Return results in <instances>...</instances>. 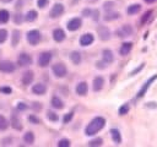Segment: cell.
Listing matches in <instances>:
<instances>
[{"mask_svg": "<svg viewBox=\"0 0 157 147\" xmlns=\"http://www.w3.org/2000/svg\"><path fill=\"white\" fill-rule=\"evenodd\" d=\"M147 107H152V108H157V105H156V103H155V102H152V103H147Z\"/></svg>", "mask_w": 157, "mask_h": 147, "instance_id": "cell-48", "label": "cell"}, {"mask_svg": "<svg viewBox=\"0 0 157 147\" xmlns=\"http://www.w3.org/2000/svg\"><path fill=\"white\" fill-rule=\"evenodd\" d=\"M81 26H82V20H81L80 17H74V18H71V20L67 22V24H66L67 29L71 31V32L80 29Z\"/></svg>", "mask_w": 157, "mask_h": 147, "instance_id": "cell-8", "label": "cell"}, {"mask_svg": "<svg viewBox=\"0 0 157 147\" xmlns=\"http://www.w3.org/2000/svg\"><path fill=\"white\" fill-rule=\"evenodd\" d=\"M87 92H88V86H87V83H86L85 81L78 82L77 86H76V93H77L78 96H86Z\"/></svg>", "mask_w": 157, "mask_h": 147, "instance_id": "cell-19", "label": "cell"}, {"mask_svg": "<svg viewBox=\"0 0 157 147\" xmlns=\"http://www.w3.org/2000/svg\"><path fill=\"white\" fill-rule=\"evenodd\" d=\"M32 92L34 94H37V96H42V94H44L47 92V86L44 83H40V82L39 83H36L32 87Z\"/></svg>", "mask_w": 157, "mask_h": 147, "instance_id": "cell-16", "label": "cell"}, {"mask_svg": "<svg viewBox=\"0 0 157 147\" xmlns=\"http://www.w3.org/2000/svg\"><path fill=\"white\" fill-rule=\"evenodd\" d=\"M47 118H48L50 121H53V123L58 121V119H59L58 114H56L55 111H52V110H48V111H47Z\"/></svg>", "mask_w": 157, "mask_h": 147, "instance_id": "cell-32", "label": "cell"}, {"mask_svg": "<svg viewBox=\"0 0 157 147\" xmlns=\"http://www.w3.org/2000/svg\"><path fill=\"white\" fill-rule=\"evenodd\" d=\"M28 120H29L32 124H39V123H40V120H39V119H38L36 115H33V114L28 116Z\"/></svg>", "mask_w": 157, "mask_h": 147, "instance_id": "cell-43", "label": "cell"}, {"mask_svg": "<svg viewBox=\"0 0 157 147\" xmlns=\"http://www.w3.org/2000/svg\"><path fill=\"white\" fill-rule=\"evenodd\" d=\"M72 118H74V113H72V111H69L67 114L64 115V118H63V123H64V124H67V123L71 121Z\"/></svg>", "mask_w": 157, "mask_h": 147, "instance_id": "cell-36", "label": "cell"}, {"mask_svg": "<svg viewBox=\"0 0 157 147\" xmlns=\"http://www.w3.org/2000/svg\"><path fill=\"white\" fill-rule=\"evenodd\" d=\"M33 78H34V72L31 71V70L26 71V72L22 75V78H21L22 85H23V86H28V85H31L32 81H33Z\"/></svg>", "mask_w": 157, "mask_h": 147, "instance_id": "cell-13", "label": "cell"}, {"mask_svg": "<svg viewBox=\"0 0 157 147\" xmlns=\"http://www.w3.org/2000/svg\"><path fill=\"white\" fill-rule=\"evenodd\" d=\"M20 31L18 29H15L13 32H12V45L13 47H16L17 44H18V42H20Z\"/></svg>", "mask_w": 157, "mask_h": 147, "instance_id": "cell-29", "label": "cell"}, {"mask_svg": "<svg viewBox=\"0 0 157 147\" xmlns=\"http://www.w3.org/2000/svg\"><path fill=\"white\" fill-rule=\"evenodd\" d=\"M49 4V0H37V6L39 9H44L45 6H48Z\"/></svg>", "mask_w": 157, "mask_h": 147, "instance_id": "cell-40", "label": "cell"}, {"mask_svg": "<svg viewBox=\"0 0 157 147\" xmlns=\"http://www.w3.org/2000/svg\"><path fill=\"white\" fill-rule=\"evenodd\" d=\"M50 60H52V53L50 51H43L38 58V65L40 67H45L49 65Z\"/></svg>", "mask_w": 157, "mask_h": 147, "instance_id": "cell-7", "label": "cell"}, {"mask_svg": "<svg viewBox=\"0 0 157 147\" xmlns=\"http://www.w3.org/2000/svg\"><path fill=\"white\" fill-rule=\"evenodd\" d=\"M120 17V13L119 12H108L103 18L105 21H113V20H118Z\"/></svg>", "mask_w": 157, "mask_h": 147, "instance_id": "cell-28", "label": "cell"}, {"mask_svg": "<svg viewBox=\"0 0 157 147\" xmlns=\"http://www.w3.org/2000/svg\"><path fill=\"white\" fill-rule=\"evenodd\" d=\"M65 37H66V34H65L64 29H61V28H55V29L53 31V39H54L55 42L60 43V42H63V40L65 39Z\"/></svg>", "mask_w": 157, "mask_h": 147, "instance_id": "cell-15", "label": "cell"}, {"mask_svg": "<svg viewBox=\"0 0 157 147\" xmlns=\"http://www.w3.org/2000/svg\"><path fill=\"white\" fill-rule=\"evenodd\" d=\"M151 15H152V11L151 10H148V11H146L144 15H142V17H141V20H140V24L141 26H144L146 22H147V20L151 17Z\"/></svg>", "mask_w": 157, "mask_h": 147, "instance_id": "cell-31", "label": "cell"}, {"mask_svg": "<svg viewBox=\"0 0 157 147\" xmlns=\"http://www.w3.org/2000/svg\"><path fill=\"white\" fill-rule=\"evenodd\" d=\"M7 126H9V123H7L6 118H5L4 115H1V114H0V131L6 130V129H7Z\"/></svg>", "mask_w": 157, "mask_h": 147, "instance_id": "cell-30", "label": "cell"}, {"mask_svg": "<svg viewBox=\"0 0 157 147\" xmlns=\"http://www.w3.org/2000/svg\"><path fill=\"white\" fill-rule=\"evenodd\" d=\"M52 71H53L54 76L58 77V78L65 77L66 74H67V69H66L65 64H63V62H56V64H54V65L52 66Z\"/></svg>", "mask_w": 157, "mask_h": 147, "instance_id": "cell-2", "label": "cell"}, {"mask_svg": "<svg viewBox=\"0 0 157 147\" xmlns=\"http://www.w3.org/2000/svg\"><path fill=\"white\" fill-rule=\"evenodd\" d=\"M1 2H4V4H7V2H11L12 0H0Z\"/></svg>", "mask_w": 157, "mask_h": 147, "instance_id": "cell-51", "label": "cell"}, {"mask_svg": "<svg viewBox=\"0 0 157 147\" xmlns=\"http://www.w3.org/2000/svg\"><path fill=\"white\" fill-rule=\"evenodd\" d=\"M132 33H134V29H132L131 24H124V26H121L120 28H118L117 32H115V34H117L118 37H120V38L130 37Z\"/></svg>", "mask_w": 157, "mask_h": 147, "instance_id": "cell-5", "label": "cell"}, {"mask_svg": "<svg viewBox=\"0 0 157 147\" xmlns=\"http://www.w3.org/2000/svg\"><path fill=\"white\" fill-rule=\"evenodd\" d=\"M50 103H52V107L55 108V109H63V108H64L63 100H61L59 97H56V96H53V97H52Z\"/></svg>", "mask_w": 157, "mask_h": 147, "instance_id": "cell-22", "label": "cell"}, {"mask_svg": "<svg viewBox=\"0 0 157 147\" xmlns=\"http://www.w3.org/2000/svg\"><path fill=\"white\" fill-rule=\"evenodd\" d=\"M110 136H112V140L114 143L119 145L121 142V135H120V131L118 129H112L110 130Z\"/></svg>", "mask_w": 157, "mask_h": 147, "instance_id": "cell-21", "label": "cell"}, {"mask_svg": "<svg viewBox=\"0 0 157 147\" xmlns=\"http://www.w3.org/2000/svg\"><path fill=\"white\" fill-rule=\"evenodd\" d=\"M105 64H107V62L102 60V61H97V62H96V66H97L98 69H105V67H107Z\"/></svg>", "mask_w": 157, "mask_h": 147, "instance_id": "cell-46", "label": "cell"}, {"mask_svg": "<svg viewBox=\"0 0 157 147\" xmlns=\"http://www.w3.org/2000/svg\"><path fill=\"white\" fill-rule=\"evenodd\" d=\"M97 32H98V36H99V38L102 40H108L110 38V31L105 26H99Z\"/></svg>", "mask_w": 157, "mask_h": 147, "instance_id": "cell-14", "label": "cell"}, {"mask_svg": "<svg viewBox=\"0 0 157 147\" xmlns=\"http://www.w3.org/2000/svg\"><path fill=\"white\" fill-rule=\"evenodd\" d=\"M17 109L21 110V111H23V110H27L28 109V105L25 104V103H22V102H20V103H17Z\"/></svg>", "mask_w": 157, "mask_h": 147, "instance_id": "cell-45", "label": "cell"}, {"mask_svg": "<svg viewBox=\"0 0 157 147\" xmlns=\"http://www.w3.org/2000/svg\"><path fill=\"white\" fill-rule=\"evenodd\" d=\"M131 49H132V43H131V42H125V43H123V44L120 45L119 53H120V55L125 56V55H128V54L131 51Z\"/></svg>", "mask_w": 157, "mask_h": 147, "instance_id": "cell-18", "label": "cell"}, {"mask_svg": "<svg viewBox=\"0 0 157 147\" xmlns=\"http://www.w3.org/2000/svg\"><path fill=\"white\" fill-rule=\"evenodd\" d=\"M23 20H25V16H23L22 13H16V15L13 16V21H15V23H17V24H20Z\"/></svg>", "mask_w": 157, "mask_h": 147, "instance_id": "cell-37", "label": "cell"}, {"mask_svg": "<svg viewBox=\"0 0 157 147\" xmlns=\"http://www.w3.org/2000/svg\"><path fill=\"white\" fill-rule=\"evenodd\" d=\"M129 110H130V107H129L128 103H125V104H123V105L119 108L118 113H119V115H125V114L129 113Z\"/></svg>", "mask_w": 157, "mask_h": 147, "instance_id": "cell-33", "label": "cell"}, {"mask_svg": "<svg viewBox=\"0 0 157 147\" xmlns=\"http://www.w3.org/2000/svg\"><path fill=\"white\" fill-rule=\"evenodd\" d=\"M144 66H145V62H142V64H140V66H139V67H136L135 70H132V71L130 72V76H134L135 74H137L139 71H141V70L144 69Z\"/></svg>", "mask_w": 157, "mask_h": 147, "instance_id": "cell-44", "label": "cell"}, {"mask_svg": "<svg viewBox=\"0 0 157 147\" xmlns=\"http://www.w3.org/2000/svg\"><path fill=\"white\" fill-rule=\"evenodd\" d=\"M58 146L59 147H69L70 146V141L67 138H61L59 142H58Z\"/></svg>", "mask_w": 157, "mask_h": 147, "instance_id": "cell-39", "label": "cell"}, {"mask_svg": "<svg viewBox=\"0 0 157 147\" xmlns=\"http://www.w3.org/2000/svg\"><path fill=\"white\" fill-rule=\"evenodd\" d=\"M26 38L31 45H37L40 42V32L38 29H31L27 32Z\"/></svg>", "mask_w": 157, "mask_h": 147, "instance_id": "cell-3", "label": "cell"}, {"mask_svg": "<svg viewBox=\"0 0 157 147\" xmlns=\"http://www.w3.org/2000/svg\"><path fill=\"white\" fill-rule=\"evenodd\" d=\"M64 11H65L64 5L60 4V2H56V4H54V6L52 7V10H50V12H49V16H50L52 18H56V17L61 16V15L64 13Z\"/></svg>", "mask_w": 157, "mask_h": 147, "instance_id": "cell-6", "label": "cell"}, {"mask_svg": "<svg viewBox=\"0 0 157 147\" xmlns=\"http://www.w3.org/2000/svg\"><path fill=\"white\" fill-rule=\"evenodd\" d=\"M91 17L93 18V21H98V20H99V11H98V10H92Z\"/></svg>", "mask_w": 157, "mask_h": 147, "instance_id": "cell-42", "label": "cell"}, {"mask_svg": "<svg viewBox=\"0 0 157 147\" xmlns=\"http://www.w3.org/2000/svg\"><path fill=\"white\" fill-rule=\"evenodd\" d=\"M157 0H145V2H147V4H153V2H156Z\"/></svg>", "mask_w": 157, "mask_h": 147, "instance_id": "cell-50", "label": "cell"}, {"mask_svg": "<svg viewBox=\"0 0 157 147\" xmlns=\"http://www.w3.org/2000/svg\"><path fill=\"white\" fill-rule=\"evenodd\" d=\"M105 126V119L103 116H96L93 118L90 124L86 126L85 129V134L87 136H92V135H96L98 131H101L103 127Z\"/></svg>", "mask_w": 157, "mask_h": 147, "instance_id": "cell-1", "label": "cell"}, {"mask_svg": "<svg viewBox=\"0 0 157 147\" xmlns=\"http://www.w3.org/2000/svg\"><path fill=\"white\" fill-rule=\"evenodd\" d=\"M140 10H141V5L140 4H132V5H130L128 7L126 12H128V15H135V13L140 12Z\"/></svg>", "mask_w": 157, "mask_h": 147, "instance_id": "cell-24", "label": "cell"}, {"mask_svg": "<svg viewBox=\"0 0 157 147\" xmlns=\"http://www.w3.org/2000/svg\"><path fill=\"white\" fill-rule=\"evenodd\" d=\"M104 86V78L102 76H97L93 78V83H92V89L94 92H99Z\"/></svg>", "mask_w": 157, "mask_h": 147, "instance_id": "cell-12", "label": "cell"}, {"mask_svg": "<svg viewBox=\"0 0 157 147\" xmlns=\"http://www.w3.org/2000/svg\"><path fill=\"white\" fill-rule=\"evenodd\" d=\"M102 60L105 61L107 64L113 62L114 61V54H113V51L110 49H104L102 51Z\"/></svg>", "mask_w": 157, "mask_h": 147, "instance_id": "cell-17", "label": "cell"}, {"mask_svg": "<svg viewBox=\"0 0 157 147\" xmlns=\"http://www.w3.org/2000/svg\"><path fill=\"white\" fill-rule=\"evenodd\" d=\"M70 60H71L75 65H80V62H81V60H82V56H81V54H80L78 51H72V53L70 54Z\"/></svg>", "mask_w": 157, "mask_h": 147, "instance_id": "cell-23", "label": "cell"}, {"mask_svg": "<svg viewBox=\"0 0 157 147\" xmlns=\"http://www.w3.org/2000/svg\"><path fill=\"white\" fill-rule=\"evenodd\" d=\"M23 141L27 143V145H32L34 142V134L32 131H27L25 135H23Z\"/></svg>", "mask_w": 157, "mask_h": 147, "instance_id": "cell-26", "label": "cell"}, {"mask_svg": "<svg viewBox=\"0 0 157 147\" xmlns=\"http://www.w3.org/2000/svg\"><path fill=\"white\" fill-rule=\"evenodd\" d=\"M103 145V140L101 137H97L94 140H91L88 142V146H93V147H97V146H102Z\"/></svg>", "mask_w": 157, "mask_h": 147, "instance_id": "cell-34", "label": "cell"}, {"mask_svg": "<svg viewBox=\"0 0 157 147\" xmlns=\"http://www.w3.org/2000/svg\"><path fill=\"white\" fill-rule=\"evenodd\" d=\"M91 13H92V10H90V9H85V10H82V16H85V17L91 16Z\"/></svg>", "mask_w": 157, "mask_h": 147, "instance_id": "cell-47", "label": "cell"}, {"mask_svg": "<svg viewBox=\"0 0 157 147\" xmlns=\"http://www.w3.org/2000/svg\"><path fill=\"white\" fill-rule=\"evenodd\" d=\"M9 20H10V13H9V11L7 10H0V22L1 23H6V22H9Z\"/></svg>", "mask_w": 157, "mask_h": 147, "instance_id": "cell-27", "label": "cell"}, {"mask_svg": "<svg viewBox=\"0 0 157 147\" xmlns=\"http://www.w3.org/2000/svg\"><path fill=\"white\" fill-rule=\"evenodd\" d=\"M93 40H94L93 34H91V33H85V34H82V36L80 37V45L87 47V45L92 44Z\"/></svg>", "mask_w": 157, "mask_h": 147, "instance_id": "cell-11", "label": "cell"}, {"mask_svg": "<svg viewBox=\"0 0 157 147\" xmlns=\"http://www.w3.org/2000/svg\"><path fill=\"white\" fill-rule=\"evenodd\" d=\"M17 62L20 66H29L32 64V58L29 54L27 53H21L18 55V59H17Z\"/></svg>", "mask_w": 157, "mask_h": 147, "instance_id": "cell-9", "label": "cell"}, {"mask_svg": "<svg viewBox=\"0 0 157 147\" xmlns=\"http://www.w3.org/2000/svg\"><path fill=\"white\" fill-rule=\"evenodd\" d=\"M7 39V31L6 29H0V44L4 43Z\"/></svg>", "mask_w": 157, "mask_h": 147, "instance_id": "cell-38", "label": "cell"}, {"mask_svg": "<svg viewBox=\"0 0 157 147\" xmlns=\"http://www.w3.org/2000/svg\"><path fill=\"white\" fill-rule=\"evenodd\" d=\"M16 70V66L10 60H1L0 61V71L4 74H11Z\"/></svg>", "mask_w": 157, "mask_h": 147, "instance_id": "cell-4", "label": "cell"}, {"mask_svg": "<svg viewBox=\"0 0 157 147\" xmlns=\"http://www.w3.org/2000/svg\"><path fill=\"white\" fill-rule=\"evenodd\" d=\"M11 126L15 129V130H22V124H21V120H20V118H18V115L17 114H15V113H12V115H11Z\"/></svg>", "mask_w": 157, "mask_h": 147, "instance_id": "cell-20", "label": "cell"}, {"mask_svg": "<svg viewBox=\"0 0 157 147\" xmlns=\"http://www.w3.org/2000/svg\"><path fill=\"white\" fill-rule=\"evenodd\" d=\"M0 92H1V93H4V94H11L12 89H11V87L2 86V87H0Z\"/></svg>", "mask_w": 157, "mask_h": 147, "instance_id": "cell-41", "label": "cell"}, {"mask_svg": "<svg viewBox=\"0 0 157 147\" xmlns=\"http://www.w3.org/2000/svg\"><path fill=\"white\" fill-rule=\"evenodd\" d=\"M22 2H23V0H20V1L17 2V5H16V7H17V9H20V7H21V4H22Z\"/></svg>", "mask_w": 157, "mask_h": 147, "instance_id": "cell-49", "label": "cell"}, {"mask_svg": "<svg viewBox=\"0 0 157 147\" xmlns=\"http://www.w3.org/2000/svg\"><path fill=\"white\" fill-rule=\"evenodd\" d=\"M114 6H115V4H114L113 1H105V2L103 4V10L107 11V12H109V11L113 10Z\"/></svg>", "mask_w": 157, "mask_h": 147, "instance_id": "cell-35", "label": "cell"}, {"mask_svg": "<svg viewBox=\"0 0 157 147\" xmlns=\"http://www.w3.org/2000/svg\"><path fill=\"white\" fill-rule=\"evenodd\" d=\"M38 17V12L34 11V10H29L26 15H25V20L28 21V22H32V21H36Z\"/></svg>", "mask_w": 157, "mask_h": 147, "instance_id": "cell-25", "label": "cell"}, {"mask_svg": "<svg viewBox=\"0 0 157 147\" xmlns=\"http://www.w3.org/2000/svg\"><path fill=\"white\" fill-rule=\"evenodd\" d=\"M155 80H157V74H156V75H153L152 77H150V78H148V80H147V81H146V82L144 83L142 88H141V89H140V91L137 92V98H141V97H144V96H145L146 91L148 89V87L151 86V83H152V82H153Z\"/></svg>", "mask_w": 157, "mask_h": 147, "instance_id": "cell-10", "label": "cell"}]
</instances>
